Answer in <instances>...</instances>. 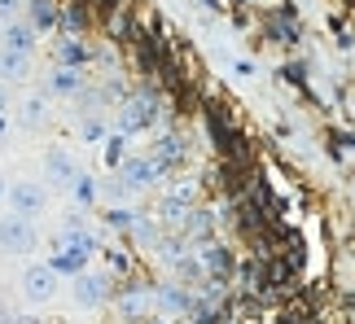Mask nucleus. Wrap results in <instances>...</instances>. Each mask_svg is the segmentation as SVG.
<instances>
[{
    "instance_id": "nucleus-1",
    "label": "nucleus",
    "mask_w": 355,
    "mask_h": 324,
    "mask_svg": "<svg viewBox=\"0 0 355 324\" xmlns=\"http://www.w3.org/2000/svg\"><path fill=\"white\" fill-rule=\"evenodd\" d=\"M35 228L26 224V215H9V219H0V250L9 254H31L35 250Z\"/></svg>"
},
{
    "instance_id": "nucleus-2",
    "label": "nucleus",
    "mask_w": 355,
    "mask_h": 324,
    "mask_svg": "<svg viewBox=\"0 0 355 324\" xmlns=\"http://www.w3.org/2000/svg\"><path fill=\"white\" fill-rule=\"evenodd\" d=\"M22 289H26V298L49 303L53 294H58V276H53V267H31V272L22 276Z\"/></svg>"
},
{
    "instance_id": "nucleus-3",
    "label": "nucleus",
    "mask_w": 355,
    "mask_h": 324,
    "mask_svg": "<svg viewBox=\"0 0 355 324\" xmlns=\"http://www.w3.org/2000/svg\"><path fill=\"white\" fill-rule=\"evenodd\" d=\"M9 201H13V210H18V215H35V210H44V188L22 180V184L9 188Z\"/></svg>"
},
{
    "instance_id": "nucleus-4",
    "label": "nucleus",
    "mask_w": 355,
    "mask_h": 324,
    "mask_svg": "<svg viewBox=\"0 0 355 324\" xmlns=\"http://www.w3.org/2000/svg\"><path fill=\"white\" fill-rule=\"evenodd\" d=\"M44 171H49V180H58V184H75V162L66 150H49Z\"/></svg>"
},
{
    "instance_id": "nucleus-5",
    "label": "nucleus",
    "mask_w": 355,
    "mask_h": 324,
    "mask_svg": "<svg viewBox=\"0 0 355 324\" xmlns=\"http://www.w3.org/2000/svg\"><path fill=\"white\" fill-rule=\"evenodd\" d=\"M75 298L84 303V307L105 303V280H101V276H84V272H79V276H75Z\"/></svg>"
},
{
    "instance_id": "nucleus-6",
    "label": "nucleus",
    "mask_w": 355,
    "mask_h": 324,
    "mask_svg": "<svg viewBox=\"0 0 355 324\" xmlns=\"http://www.w3.org/2000/svg\"><path fill=\"white\" fill-rule=\"evenodd\" d=\"M149 123H154V101H132L123 110V127L128 132H145Z\"/></svg>"
},
{
    "instance_id": "nucleus-7",
    "label": "nucleus",
    "mask_w": 355,
    "mask_h": 324,
    "mask_svg": "<svg viewBox=\"0 0 355 324\" xmlns=\"http://www.w3.org/2000/svg\"><path fill=\"white\" fill-rule=\"evenodd\" d=\"M31 22H35V31H53L62 22V13L53 0H31Z\"/></svg>"
},
{
    "instance_id": "nucleus-8",
    "label": "nucleus",
    "mask_w": 355,
    "mask_h": 324,
    "mask_svg": "<svg viewBox=\"0 0 355 324\" xmlns=\"http://www.w3.org/2000/svg\"><path fill=\"white\" fill-rule=\"evenodd\" d=\"M207 272H211L215 280H228V276H233V254L220 250V246H211V250H207Z\"/></svg>"
},
{
    "instance_id": "nucleus-9",
    "label": "nucleus",
    "mask_w": 355,
    "mask_h": 324,
    "mask_svg": "<svg viewBox=\"0 0 355 324\" xmlns=\"http://www.w3.org/2000/svg\"><path fill=\"white\" fill-rule=\"evenodd\" d=\"M84 259H88V250H79V246H66L58 259H53V272H84Z\"/></svg>"
},
{
    "instance_id": "nucleus-10",
    "label": "nucleus",
    "mask_w": 355,
    "mask_h": 324,
    "mask_svg": "<svg viewBox=\"0 0 355 324\" xmlns=\"http://www.w3.org/2000/svg\"><path fill=\"white\" fill-rule=\"evenodd\" d=\"M31 39H35L31 26H22V22H9V26H5V44H9L13 53H31Z\"/></svg>"
},
{
    "instance_id": "nucleus-11",
    "label": "nucleus",
    "mask_w": 355,
    "mask_h": 324,
    "mask_svg": "<svg viewBox=\"0 0 355 324\" xmlns=\"http://www.w3.org/2000/svg\"><path fill=\"white\" fill-rule=\"evenodd\" d=\"M0 75H5V79H22L26 75V53L5 48V53H0Z\"/></svg>"
},
{
    "instance_id": "nucleus-12",
    "label": "nucleus",
    "mask_w": 355,
    "mask_h": 324,
    "mask_svg": "<svg viewBox=\"0 0 355 324\" xmlns=\"http://www.w3.org/2000/svg\"><path fill=\"white\" fill-rule=\"evenodd\" d=\"M158 171H162L158 162H123V175H128L132 184H149V180H154Z\"/></svg>"
},
{
    "instance_id": "nucleus-13",
    "label": "nucleus",
    "mask_w": 355,
    "mask_h": 324,
    "mask_svg": "<svg viewBox=\"0 0 355 324\" xmlns=\"http://www.w3.org/2000/svg\"><path fill=\"white\" fill-rule=\"evenodd\" d=\"M158 158V167H175V162H180V141H158V150H154Z\"/></svg>"
},
{
    "instance_id": "nucleus-14",
    "label": "nucleus",
    "mask_w": 355,
    "mask_h": 324,
    "mask_svg": "<svg viewBox=\"0 0 355 324\" xmlns=\"http://www.w3.org/2000/svg\"><path fill=\"white\" fill-rule=\"evenodd\" d=\"M62 62H66V66L88 62V48H79V39H66V44H62Z\"/></svg>"
},
{
    "instance_id": "nucleus-15",
    "label": "nucleus",
    "mask_w": 355,
    "mask_h": 324,
    "mask_svg": "<svg viewBox=\"0 0 355 324\" xmlns=\"http://www.w3.org/2000/svg\"><path fill=\"white\" fill-rule=\"evenodd\" d=\"M66 26H71V31H88V9L71 5V9H66Z\"/></svg>"
},
{
    "instance_id": "nucleus-16",
    "label": "nucleus",
    "mask_w": 355,
    "mask_h": 324,
    "mask_svg": "<svg viewBox=\"0 0 355 324\" xmlns=\"http://www.w3.org/2000/svg\"><path fill=\"white\" fill-rule=\"evenodd\" d=\"M75 197L84 201V206H88L92 197H97V188H92V180H88V175H75Z\"/></svg>"
},
{
    "instance_id": "nucleus-17",
    "label": "nucleus",
    "mask_w": 355,
    "mask_h": 324,
    "mask_svg": "<svg viewBox=\"0 0 355 324\" xmlns=\"http://www.w3.org/2000/svg\"><path fill=\"white\" fill-rule=\"evenodd\" d=\"M53 88H58V92H75V88H79L75 71H58V75H53Z\"/></svg>"
},
{
    "instance_id": "nucleus-18",
    "label": "nucleus",
    "mask_w": 355,
    "mask_h": 324,
    "mask_svg": "<svg viewBox=\"0 0 355 324\" xmlns=\"http://www.w3.org/2000/svg\"><path fill=\"white\" fill-rule=\"evenodd\" d=\"M105 162H110V167H123V162H128L123 158V136H114L110 145H105Z\"/></svg>"
},
{
    "instance_id": "nucleus-19",
    "label": "nucleus",
    "mask_w": 355,
    "mask_h": 324,
    "mask_svg": "<svg viewBox=\"0 0 355 324\" xmlns=\"http://www.w3.org/2000/svg\"><path fill=\"white\" fill-rule=\"evenodd\" d=\"M40 114H44V101L31 97V101H26V123H40Z\"/></svg>"
},
{
    "instance_id": "nucleus-20",
    "label": "nucleus",
    "mask_w": 355,
    "mask_h": 324,
    "mask_svg": "<svg viewBox=\"0 0 355 324\" xmlns=\"http://www.w3.org/2000/svg\"><path fill=\"white\" fill-rule=\"evenodd\" d=\"M110 224H119V228H128V224H132V210H110Z\"/></svg>"
},
{
    "instance_id": "nucleus-21",
    "label": "nucleus",
    "mask_w": 355,
    "mask_h": 324,
    "mask_svg": "<svg viewBox=\"0 0 355 324\" xmlns=\"http://www.w3.org/2000/svg\"><path fill=\"white\" fill-rule=\"evenodd\" d=\"M84 136H88V141H101L105 132H101V123H84Z\"/></svg>"
},
{
    "instance_id": "nucleus-22",
    "label": "nucleus",
    "mask_w": 355,
    "mask_h": 324,
    "mask_svg": "<svg viewBox=\"0 0 355 324\" xmlns=\"http://www.w3.org/2000/svg\"><path fill=\"white\" fill-rule=\"evenodd\" d=\"M9 324H40V320H35V316H13Z\"/></svg>"
},
{
    "instance_id": "nucleus-23",
    "label": "nucleus",
    "mask_w": 355,
    "mask_h": 324,
    "mask_svg": "<svg viewBox=\"0 0 355 324\" xmlns=\"http://www.w3.org/2000/svg\"><path fill=\"white\" fill-rule=\"evenodd\" d=\"M119 5H123V0H101V9H105V13H114Z\"/></svg>"
},
{
    "instance_id": "nucleus-24",
    "label": "nucleus",
    "mask_w": 355,
    "mask_h": 324,
    "mask_svg": "<svg viewBox=\"0 0 355 324\" xmlns=\"http://www.w3.org/2000/svg\"><path fill=\"white\" fill-rule=\"evenodd\" d=\"M0 324H9V312H5V307H0Z\"/></svg>"
},
{
    "instance_id": "nucleus-25",
    "label": "nucleus",
    "mask_w": 355,
    "mask_h": 324,
    "mask_svg": "<svg viewBox=\"0 0 355 324\" xmlns=\"http://www.w3.org/2000/svg\"><path fill=\"white\" fill-rule=\"evenodd\" d=\"M0 114H5V92H0Z\"/></svg>"
},
{
    "instance_id": "nucleus-26",
    "label": "nucleus",
    "mask_w": 355,
    "mask_h": 324,
    "mask_svg": "<svg viewBox=\"0 0 355 324\" xmlns=\"http://www.w3.org/2000/svg\"><path fill=\"white\" fill-rule=\"evenodd\" d=\"M0 193H5V184H0Z\"/></svg>"
}]
</instances>
